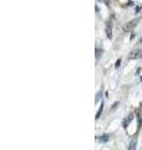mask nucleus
I'll return each instance as SVG.
<instances>
[{"label": "nucleus", "instance_id": "1", "mask_svg": "<svg viewBox=\"0 0 142 150\" xmlns=\"http://www.w3.org/2000/svg\"><path fill=\"white\" fill-rule=\"evenodd\" d=\"M142 58V50L141 49H135L130 53V59H138Z\"/></svg>", "mask_w": 142, "mask_h": 150}, {"label": "nucleus", "instance_id": "2", "mask_svg": "<svg viewBox=\"0 0 142 150\" xmlns=\"http://www.w3.org/2000/svg\"><path fill=\"white\" fill-rule=\"evenodd\" d=\"M137 23H138V19H135V20H132V21H130V23H127L125 29H126L127 31H130V30H132V29H135V26H136Z\"/></svg>", "mask_w": 142, "mask_h": 150}, {"label": "nucleus", "instance_id": "3", "mask_svg": "<svg viewBox=\"0 0 142 150\" xmlns=\"http://www.w3.org/2000/svg\"><path fill=\"white\" fill-rule=\"evenodd\" d=\"M136 146H137V140H136V139H132L131 143H130L129 150H136Z\"/></svg>", "mask_w": 142, "mask_h": 150}, {"label": "nucleus", "instance_id": "4", "mask_svg": "<svg viewBox=\"0 0 142 150\" xmlns=\"http://www.w3.org/2000/svg\"><path fill=\"white\" fill-rule=\"evenodd\" d=\"M110 140V135H103V137H100L98 138V142L100 143H106Z\"/></svg>", "mask_w": 142, "mask_h": 150}, {"label": "nucleus", "instance_id": "5", "mask_svg": "<svg viewBox=\"0 0 142 150\" xmlns=\"http://www.w3.org/2000/svg\"><path fill=\"white\" fill-rule=\"evenodd\" d=\"M106 34H107V38L108 39H111V26H107V29H106Z\"/></svg>", "mask_w": 142, "mask_h": 150}, {"label": "nucleus", "instance_id": "6", "mask_svg": "<svg viewBox=\"0 0 142 150\" xmlns=\"http://www.w3.org/2000/svg\"><path fill=\"white\" fill-rule=\"evenodd\" d=\"M102 109H103V105L101 104V106H100V109H98V111H97V115H96V119L98 118V116L101 115V112H102Z\"/></svg>", "mask_w": 142, "mask_h": 150}, {"label": "nucleus", "instance_id": "7", "mask_svg": "<svg viewBox=\"0 0 142 150\" xmlns=\"http://www.w3.org/2000/svg\"><path fill=\"white\" fill-rule=\"evenodd\" d=\"M120 65H121V59H118L117 62H116V65H115V67H116V68H118Z\"/></svg>", "mask_w": 142, "mask_h": 150}, {"label": "nucleus", "instance_id": "8", "mask_svg": "<svg viewBox=\"0 0 142 150\" xmlns=\"http://www.w3.org/2000/svg\"><path fill=\"white\" fill-rule=\"evenodd\" d=\"M141 80H142V78H141Z\"/></svg>", "mask_w": 142, "mask_h": 150}, {"label": "nucleus", "instance_id": "9", "mask_svg": "<svg viewBox=\"0 0 142 150\" xmlns=\"http://www.w3.org/2000/svg\"><path fill=\"white\" fill-rule=\"evenodd\" d=\"M141 41H142V39H141Z\"/></svg>", "mask_w": 142, "mask_h": 150}]
</instances>
